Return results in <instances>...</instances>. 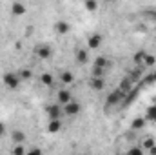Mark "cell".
Segmentation results:
<instances>
[{"instance_id":"6da1fadb","label":"cell","mask_w":156,"mask_h":155,"mask_svg":"<svg viewBox=\"0 0 156 155\" xmlns=\"http://www.w3.org/2000/svg\"><path fill=\"white\" fill-rule=\"evenodd\" d=\"M4 84L9 88V89H18L20 88V84H22V78L18 75V71H7V73H4Z\"/></svg>"},{"instance_id":"7a4b0ae2","label":"cell","mask_w":156,"mask_h":155,"mask_svg":"<svg viewBox=\"0 0 156 155\" xmlns=\"http://www.w3.org/2000/svg\"><path fill=\"white\" fill-rule=\"evenodd\" d=\"M123 97H125V91H123L122 88H118V89H115V91H111V93H109V97H107V100H105V108L116 106L118 102H122V100H123Z\"/></svg>"},{"instance_id":"3957f363","label":"cell","mask_w":156,"mask_h":155,"mask_svg":"<svg viewBox=\"0 0 156 155\" xmlns=\"http://www.w3.org/2000/svg\"><path fill=\"white\" fill-rule=\"evenodd\" d=\"M35 55L38 57L40 60H49L53 57V47L49 44H40L35 47Z\"/></svg>"},{"instance_id":"277c9868","label":"cell","mask_w":156,"mask_h":155,"mask_svg":"<svg viewBox=\"0 0 156 155\" xmlns=\"http://www.w3.org/2000/svg\"><path fill=\"white\" fill-rule=\"evenodd\" d=\"M45 112H47V117L49 119H62V115H64V106L60 102H55V104H49L45 108Z\"/></svg>"},{"instance_id":"5b68a950","label":"cell","mask_w":156,"mask_h":155,"mask_svg":"<svg viewBox=\"0 0 156 155\" xmlns=\"http://www.w3.org/2000/svg\"><path fill=\"white\" fill-rule=\"evenodd\" d=\"M82 112V104L76 100H69L67 104H64V115L67 117H75Z\"/></svg>"},{"instance_id":"8992f818","label":"cell","mask_w":156,"mask_h":155,"mask_svg":"<svg viewBox=\"0 0 156 155\" xmlns=\"http://www.w3.org/2000/svg\"><path fill=\"white\" fill-rule=\"evenodd\" d=\"M75 60H76V64H80V66L87 64L89 62V49L87 47H78L76 51H75Z\"/></svg>"},{"instance_id":"52a82bcc","label":"cell","mask_w":156,"mask_h":155,"mask_svg":"<svg viewBox=\"0 0 156 155\" xmlns=\"http://www.w3.org/2000/svg\"><path fill=\"white\" fill-rule=\"evenodd\" d=\"M102 40H104V37H102L100 33L89 35V39H87V49H98V47L102 46Z\"/></svg>"},{"instance_id":"ba28073f","label":"cell","mask_w":156,"mask_h":155,"mask_svg":"<svg viewBox=\"0 0 156 155\" xmlns=\"http://www.w3.org/2000/svg\"><path fill=\"white\" fill-rule=\"evenodd\" d=\"M69 100H73V93H71L69 89H64V88H62V89L56 91V102H60V104L64 106V104H67Z\"/></svg>"},{"instance_id":"9c48e42d","label":"cell","mask_w":156,"mask_h":155,"mask_svg":"<svg viewBox=\"0 0 156 155\" xmlns=\"http://www.w3.org/2000/svg\"><path fill=\"white\" fill-rule=\"evenodd\" d=\"M89 88L94 91H102L105 88V77H91L89 78Z\"/></svg>"},{"instance_id":"30bf717a","label":"cell","mask_w":156,"mask_h":155,"mask_svg":"<svg viewBox=\"0 0 156 155\" xmlns=\"http://www.w3.org/2000/svg\"><path fill=\"white\" fill-rule=\"evenodd\" d=\"M38 82L44 86V88H53V86H55V77H53L51 73L44 71V73L38 77Z\"/></svg>"},{"instance_id":"8fae6325","label":"cell","mask_w":156,"mask_h":155,"mask_svg":"<svg viewBox=\"0 0 156 155\" xmlns=\"http://www.w3.org/2000/svg\"><path fill=\"white\" fill-rule=\"evenodd\" d=\"M62 119H49V122H47V131L49 133H58L60 130H62Z\"/></svg>"},{"instance_id":"7c38bea8","label":"cell","mask_w":156,"mask_h":155,"mask_svg":"<svg viewBox=\"0 0 156 155\" xmlns=\"http://www.w3.org/2000/svg\"><path fill=\"white\" fill-rule=\"evenodd\" d=\"M58 80H60L64 86H67V84H73V82H75V75H73V71H69V70H64V71H60Z\"/></svg>"},{"instance_id":"4fadbf2b","label":"cell","mask_w":156,"mask_h":155,"mask_svg":"<svg viewBox=\"0 0 156 155\" xmlns=\"http://www.w3.org/2000/svg\"><path fill=\"white\" fill-rule=\"evenodd\" d=\"M93 66H98V68H104V70H109V68H111V60H109L107 57H104V55H100V57H96V59H94V62H93Z\"/></svg>"},{"instance_id":"5bb4252c","label":"cell","mask_w":156,"mask_h":155,"mask_svg":"<svg viewBox=\"0 0 156 155\" xmlns=\"http://www.w3.org/2000/svg\"><path fill=\"white\" fill-rule=\"evenodd\" d=\"M55 31H56L58 35H67V33H69V24H67L66 20H58V22L55 24Z\"/></svg>"},{"instance_id":"9a60e30c","label":"cell","mask_w":156,"mask_h":155,"mask_svg":"<svg viewBox=\"0 0 156 155\" xmlns=\"http://www.w3.org/2000/svg\"><path fill=\"white\" fill-rule=\"evenodd\" d=\"M11 13H13L15 17H20V15L26 13V6H24L22 2H13V6H11Z\"/></svg>"},{"instance_id":"2e32d148","label":"cell","mask_w":156,"mask_h":155,"mask_svg":"<svg viewBox=\"0 0 156 155\" xmlns=\"http://www.w3.org/2000/svg\"><path fill=\"white\" fill-rule=\"evenodd\" d=\"M26 133L22 131V130H13L11 131V141L13 142H26Z\"/></svg>"},{"instance_id":"e0dca14e","label":"cell","mask_w":156,"mask_h":155,"mask_svg":"<svg viewBox=\"0 0 156 155\" xmlns=\"http://www.w3.org/2000/svg\"><path fill=\"white\" fill-rule=\"evenodd\" d=\"M145 119H147V122H156V104H151L145 110Z\"/></svg>"},{"instance_id":"ac0fdd59","label":"cell","mask_w":156,"mask_h":155,"mask_svg":"<svg viewBox=\"0 0 156 155\" xmlns=\"http://www.w3.org/2000/svg\"><path fill=\"white\" fill-rule=\"evenodd\" d=\"M154 64H156V57L154 55H151V53H145L144 62H142V68H153Z\"/></svg>"},{"instance_id":"d6986e66","label":"cell","mask_w":156,"mask_h":155,"mask_svg":"<svg viewBox=\"0 0 156 155\" xmlns=\"http://www.w3.org/2000/svg\"><path fill=\"white\" fill-rule=\"evenodd\" d=\"M145 124H147V119L145 117H138V119H134L131 122V128L133 130H142V128H145Z\"/></svg>"},{"instance_id":"ffe728a7","label":"cell","mask_w":156,"mask_h":155,"mask_svg":"<svg viewBox=\"0 0 156 155\" xmlns=\"http://www.w3.org/2000/svg\"><path fill=\"white\" fill-rule=\"evenodd\" d=\"M18 75H20V78H22V82H24V80H31V78H33V73H31V70H29V68H20Z\"/></svg>"},{"instance_id":"44dd1931","label":"cell","mask_w":156,"mask_h":155,"mask_svg":"<svg viewBox=\"0 0 156 155\" xmlns=\"http://www.w3.org/2000/svg\"><path fill=\"white\" fill-rule=\"evenodd\" d=\"M105 73H107V70H104V68H98V66L91 68V77H105Z\"/></svg>"},{"instance_id":"7402d4cb","label":"cell","mask_w":156,"mask_h":155,"mask_svg":"<svg viewBox=\"0 0 156 155\" xmlns=\"http://www.w3.org/2000/svg\"><path fill=\"white\" fill-rule=\"evenodd\" d=\"M83 6H85V9L87 11H96L98 9V0H83Z\"/></svg>"},{"instance_id":"603a6c76","label":"cell","mask_w":156,"mask_h":155,"mask_svg":"<svg viewBox=\"0 0 156 155\" xmlns=\"http://www.w3.org/2000/svg\"><path fill=\"white\" fill-rule=\"evenodd\" d=\"M22 144H24V142H15V146H13V150H11V152H13L15 155H24V153H27V150H26Z\"/></svg>"},{"instance_id":"cb8c5ba5","label":"cell","mask_w":156,"mask_h":155,"mask_svg":"<svg viewBox=\"0 0 156 155\" xmlns=\"http://www.w3.org/2000/svg\"><path fill=\"white\" fill-rule=\"evenodd\" d=\"M142 146H144V150L147 152L149 148H153V146H154V139H153V137H147V139H144V142H142Z\"/></svg>"},{"instance_id":"d4e9b609","label":"cell","mask_w":156,"mask_h":155,"mask_svg":"<svg viewBox=\"0 0 156 155\" xmlns=\"http://www.w3.org/2000/svg\"><path fill=\"white\" fill-rule=\"evenodd\" d=\"M144 57H145V51H138V53L134 55V62H136L138 66H142V62H144Z\"/></svg>"},{"instance_id":"484cf974","label":"cell","mask_w":156,"mask_h":155,"mask_svg":"<svg viewBox=\"0 0 156 155\" xmlns=\"http://www.w3.org/2000/svg\"><path fill=\"white\" fill-rule=\"evenodd\" d=\"M129 153L131 155H142V153H145V150H144V146H134V148L129 150Z\"/></svg>"},{"instance_id":"4316f807","label":"cell","mask_w":156,"mask_h":155,"mask_svg":"<svg viewBox=\"0 0 156 155\" xmlns=\"http://www.w3.org/2000/svg\"><path fill=\"white\" fill-rule=\"evenodd\" d=\"M5 131H7V130H5V124H4V122H0V139H2V137H5Z\"/></svg>"},{"instance_id":"83f0119b","label":"cell","mask_w":156,"mask_h":155,"mask_svg":"<svg viewBox=\"0 0 156 155\" xmlns=\"http://www.w3.org/2000/svg\"><path fill=\"white\" fill-rule=\"evenodd\" d=\"M27 153H31V155H40V153H42V150H40V148H31V150H27Z\"/></svg>"},{"instance_id":"f1b7e54d","label":"cell","mask_w":156,"mask_h":155,"mask_svg":"<svg viewBox=\"0 0 156 155\" xmlns=\"http://www.w3.org/2000/svg\"><path fill=\"white\" fill-rule=\"evenodd\" d=\"M154 80H156V73L153 75V77H149V78H147V82H154Z\"/></svg>"},{"instance_id":"f546056e","label":"cell","mask_w":156,"mask_h":155,"mask_svg":"<svg viewBox=\"0 0 156 155\" xmlns=\"http://www.w3.org/2000/svg\"><path fill=\"white\" fill-rule=\"evenodd\" d=\"M153 17H154V18H156V11H154V13H153Z\"/></svg>"},{"instance_id":"4dcf8cb0","label":"cell","mask_w":156,"mask_h":155,"mask_svg":"<svg viewBox=\"0 0 156 155\" xmlns=\"http://www.w3.org/2000/svg\"><path fill=\"white\" fill-rule=\"evenodd\" d=\"M104 2H113V0H104Z\"/></svg>"}]
</instances>
